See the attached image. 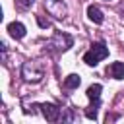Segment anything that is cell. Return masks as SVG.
Returning <instances> with one entry per match:
<instances>
[{
  "label": "cell",
  "instance_id": "cell-1",
  "mask_svg": "<svg viewBox=\"0 0 124 124\" xmlns=\"http://www.w3.org/2000/svg\"><path fill=\"white\" fill-rule=\"evenodd\" d=\"M108 56V46L105 45V43H95V45H91V48L83 54V62L87 64V66H97L103 58H107Z\"/></svg>",
  "mask_w": 124,
  "mask_h": 124
},
{
  "label": "cell",
  "instance_id": "cell-2",
  "mask_svg": "<svg viewBox=\"0 0 124 124\" xmlns=\"http://www.w3.org/2000/svg\"><path fill=\"white\" fill-rule=\"evenodd\" d=\"M43 76H45V68H43V64L37 62V60L25 62L23 68H21V78H23L25 81H33V83H37V81L43 79Z\"/></svg>",
  "mask_w": 124,
  "mask_h": 124
},
{
  "label": "cell",
  "instance_id": "cell-3",
  "mask_svg": "<svg viewBox=\"0 0 124 124\" xmlns=\"http://www.w3.org/2000/svg\"><path fill=\"white\" fill-rule=\"evenodd\" d=\"M72 45H74V39H72L68 33L56 31V33H54V37H52L50 41H46V45H45V46H46L48 50H52V48H54V50H68Z\"/></svg>",
  "mask_w": 124,
  "mask_h": 124
},
{
  "label": "cell",
  "instance_id": "cell-4",
  "mask_svg": "<svg viewBox=\"0 0 124 124\" xmlns=\"http://www.w3.org/2000/svg\"><path fill=\"white\" fill-rule=\"evenodd\" d=\"M45 8L50 16H54L56 19H64L68 14V8L62 0H45Z\"/></svg>",
  "mask_w": 124,
  "mask_h": 124
},
{
  "label": "cell",
  "instance_id": "cell-5",
  "mask_svg": "<svg viewBox=\"0 0 124 124\" xmlns=\"http://www.w3.org/2000/svg\"><path fill=\"white\" fill-rule=\"evenodd\" d=\"M39 108H41L43 116H45L48 122H56V120L60 118V108H58L54 103H41Z\"/></svg>",
  "mask_w": 124,
  "mask_h": 124
},
{
  "label": "cell",
  "instance_id": "cell-6",
  "mask_svg": "<svg viewBox=\"0 0 124 124\" xmlns=\"http://www.w3.org/2000/svg\"><path fill=\"white\" fill-rule=\"evenodd\" d=\"M107 76H110L112 79H124V62H112L107 68Z\"/></svg>",
  "mask_w": 124,
  "mask_h": 124
},
{
  "label": "cell",
  "instance_id": "cell-7",
  "mask_svg": "<svg viewBox=\"0 0 124 124\" xmlns=\"http://www.w3.org/2000/svg\"><path fill=\"white\" fill-rule=\"evenodd\" d=\"M8 33L14 39H23L25 37V25L19 21H12V23H8Z\"/></svg>",
  "mask_w": 124,
  "mask_h": 124
},
{
  "label": "cell",
  "instance_id": "cell-8",
  "mask_svg": "<svg viewBox=\"0 0 124 124\" xmlns=\"http://www.w3.org/2000/svg\"><path fill=\"white\" fill-rule=\"evenodd\" d=\"M87 17L93 21V23H103V19H105V16H103V12L97 8V6H87Z\"/></svg>",
  "mask_w": 124,
  "mask_h": 124
},
{
  "label": "cell",
  "instance_id": "cell-9",
  "mask_svg": "<svg viewBox=\"0 0 124 124\" xmlns=\"http://www.w3.org/2000/svg\"><path fill=\"white\" fill-rule=\"evenodd\" d=\"M79 83H81V78L78 74H70L64 79V87L66 89H76V87H79Z\"/></svg>",
  "mask_w": 124,
  "mask_h": 124
},
{
  "label": "cell",
  "instance_id": "cell-10",
  "mask_svg": "<svg viewBox=\"0 0 124 124\" xmlns=\"http://www.w3.org/2000/svg\"><path fill=\"white\" fill-rule=\"evenodd\" d=\"M101 91H103L101 83H93V85H89V87H87V97H89V101H99Z\"/></svg>",
  "mask_w": 124,
  "mask_h": 124
},
{
  "label": "cell",
  "instance_id": "cell-11",
  "mask_svg": "<svg viewBox=\"0 0 124 124\" xmlns=\"http://www.w3.org/2000/svg\"><path fill=\"white\" fill-rule=\"evenodd\" d=\"M97 110H99V101H91V105L85 108V116L89 120H97Z\"/></svg>",
  "mask_w": 124,
  "mask_h": 124
},
{
  "label": "cell",
  "instance_id": "cell-12",
  "mask_svg": "<svg viewBox=\"0 0 124 124\" xmlns=\"http://www.w3.org/2000/svg\"><path fill=\"white\" fill-rule=\"evenodd\" d=\"M33 2H35V0H19V2H17V8H21V10H25V8H29V6H33Z\"/></svg>",
  "mask_w": 124,
  "mask_h": 124
},
{
  "label": "cell",
  "instance_id": "cell-13",
  "mask_svg": "<svg viewBox=\"0 0 124 124\" xmlns=\"http://www.w3.org/2000/svg\"><path fill=\"white\" fill-rule=\"evenodd\" d=\"M62 120H66V122H72V120H74V114H72V110H66V114L62 116Z\"/></svg>",
  "mask_w": 124,
  "mask_h": 124
},
{
  "label": "cell",
  "instance_id": "cell-14",
  "mask_svg": "<svg viewBox=\"0 0 124 124\" xmlns=\"http://www.w3.org/2000/svg\"><path fill=\"white\" fill-rule=\"evenodd\" d=\"M37 19H39V25H41V27H48V21H45V19L39 17V16H37Z\"/></svg>",
  "mask_w": 124,
  "mask_h": 124
}]
</instances>
